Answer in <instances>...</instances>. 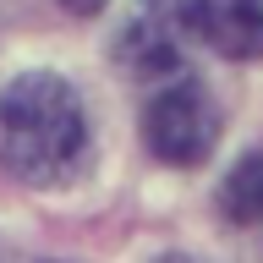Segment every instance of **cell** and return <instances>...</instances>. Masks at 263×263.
<instances>
[{
  "label": "cell",
  "mask_w": 263,
  "mask_h": 263,
  "mask_svg": "<svg viewBox=\"0 0 263 263\" xmlns=\"http://www.w3.org/2000/svg\"><path fill=\"white\" fill-rule=\"evenodd\" d=\"M192 33L230 61L263 55V0H186Z\"/></svg>",
  "instance_id": "277c9868"
},
{
  "label": "cell",
  "mask_w": 263,
  "mask_h": 263,
  "mask_svg": "<svg viewBox=\"0 0 263 263\" xmlns=\"http://www.w3.org/2000/svg\"><path fill=\"white\" fill-rule=\"evenodd\" d=\"M159 263H192V258H159Z\"/></svg>",
  "instance_id": "52a82bcc"
},
{
  "label": "cell",
  "mask_w": 263,
  "mask_h": 263,
  "mask_svg": "<svg viewBox=\"0 0 263 263\" xmlns=\"http://www.w3.org/2000/svg\"><path fill=\"white\" fill-rule=\"evenodd\" d=\"M88 154V121L71 82L55 71H22L0 88V164L28 186L66 181Z\"/></svg>",
  "instance_id": "6da1fadb"
},
{
  "label": "cell",
  "mask_w": 263,
  "mask_h": 263,
  "mask_svg": "<svg viewBox=\"0 0 263 263\" xmlns=\"http://www.w3.org/2000/svg\"><path fill=\"white\" fill-rule=\"evenodd\" d=\"M186 39H192V11L186 0H137L115 33V61L137 77H186Z\"/></svg>",
  "instance_id": "3957f363"
},
{
  "label": "cell",
  "mask_w": 263,
  "mask_h": 263,
  "mask_svg": "<svg viewBox=\"0 0 263 263\" xmlns=\"http://www.w3.org/2000/svg\"><path fill=\"white\" fill-rule=\"evenodd\" d=\"M143 132H148V148L164 164H203L219 143V110H214L209 88L197 77H170L148 99Z\"/></svg>",
  "instance_id": "7a4b0ae2"
},
{
  "label": "cell",
  "mask_w": 263,
  "mask_h": 263,
  "mask_svg": "<svg viewBox=\"0 0 263 263\" xmlns=\"http://www.w3.org/2000/svg\"><path fill=\"white\" fill-rule=\"evenodd\" d=\"M61 6H66V11H77V16H93L104 0H61Z\"/></svg>",
  "instance_id": "8992f818"
},
{
  "label": "cell",
  "mask_w": 263,
  "mask_h": 263,
  "mask_svg": "<svg viewBox=\"0 0 263 263\" xmlns=\"http://www.w3.org/2000/svg\"><path fill=\"white\" fill-rule=\"evenodd\" d=\"M219 214L236 230H263V148L236 159V170L219 186Z\"/></svg>",
  "instance_id": "5b68a950"
}]
</instances>
